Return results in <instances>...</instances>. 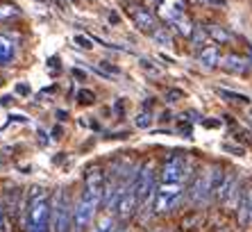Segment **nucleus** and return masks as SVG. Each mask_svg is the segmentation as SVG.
Wrapping results in <instances>:
<instances>
[{
    "label": "nucleus",
    "instance_id": "obj_29",
    "mask_svg": "<svg viewBox=\"0 0 252 232\" xmlns=\"http://www.w3.org/2000/svg\"><path fill=\"white\" fill-rule=\"evenodd\" d=\"M107 230H109V228H102V230H98V232H107Z\"/></svg>",
    "mask_w": 252,
    "mask_h": 232
},
{
    "label": "nucleus",
    "instance_id": "obj_24",
    "mask_svg": "<svg viewBox=\"0 0 252 232\" xmlns=\"http://www.w3.org/2000/svg\"><path fill=\"white\" fill-rule=\"evenodd\" d=\"M75 41H77V46L87 48V50H89V48H91V46H94V43H91V39H87V37H82V35H80V37H75Z\"/></svg>",
    "mask_w": 252,
    "mask_h": 232
},
{
    "label": "nucleus",
    "instance_id": "obj_8",
    "mask_svg": "<svg viewBox=\"0 0 252 232\" xmlns=\"http://www.w3.org/2000/svg\"><path fill=\"white\" fill-rule=\"evenodd\" d=\"M184 0H161L159 2V16L168 21V23H175L177 18L184 16Z\"/></svg>",
    "mask_w": 252,
    "mask_h": 232
},
{
    "label": "nucleus",
    "instance_id": "obj_31",
    "mask_svg": "<svg viewBox=\"0 0 252 232\" xmlns=\"http://www.w3.org/2000/svg\"><path fill=\"white\" fill-rule=\"evenodd\" d=\"M198 2H211V0H198Z\"/></svg>",
    "mask_w": 252,
    "mask_h": 232
},
{
    "label": "nucleus",
    "instance_id": "obj_27",
    "mask_svg": "<svg viewBox=\"0 0 252 232\" xmlns=\"http://www.w3.org/2000/svg\"><path fill=\"white\" fill-rule=\"evenodd\" d=\"M73 76H77V77H82V80H87V73H82L80 69H73Z\"/></svg>",
    "mask_w": 252,
    "mask_h": 232
},
{
    "label": "nucleus",
    "instance_id": "obj_14",
    "mask_svg": "<svg viewBox=\"0 0 252 232\" xmlns=\"http://www.w3.org/2000/svg\"><path fill=\"white\" fill-rule=\"evenodd\" d=\"M173 25H175V30H177V32H180L182 37H191V35H193V30H195V25L191 23V21H189L187 16L177 18V21H175Z\"/></svg>",
    "mask_w": 252,
    "mask_h": 232
},
{
    "label": "nucleus",
    "instance_id": "obj_9",
    "mask_svg": "<svg viewBox=\"0 0 252 232\" xmlns=\"http://www.w3.org/2000/svg\"><path fill=\"white\" fill-rule=\"evenodd\" d=\"M252 223V189H246L241 193V203H239V226L248 228Z\"/></svg>",
    "mask_w": 252,
    "mask_h": 232
},
{
    "label": "nucleus",
    "instance_id": "obj_5",
    "mask_svg": "<svg viewBox=\"0 0 252 232\" xmlns=\"http://www.w3.org/2000/svg\"><path fill=\"white\" fill-rule=\"evenodd\" d=\"M187 175L189 166L182 155H170L161 166V182H180L182 185V180H187Z\"/></svg>",
    "mask_w": 252,
    "mask_h": 232
},
{
    "label": "nucleus",
    "instance_id": "obj_18",
    "mask_svg": "<svg viewBox=\"0 0 252 232\" xmlns=\"http://www.w3.org/2000/svg\"><path fill=\"white\" fill-rule=\"evenodd\" d=\"M207 37H209V32L202 28H195L193 30V35H191V41H193V46H202L207 41Z\"/></svg>",
    "mask_w": 252,
    "mask_h": 232
},
{
    "label": "nucleus",
    "instance_id": "obj_15",
    "mask_svg": "<svg viewBox=\"0 0 252 232\" xmlns=\"http://www.w3.org/2000/svg\"><path fill=\"white\" fill-rule=\"evenodd\" d=\"M218 93H220L225 100H229V103H241V105H248V103H250V98H248L246 93L227 91V89H218Z\"/></svg>",
    "mask_w": 252,
    "mask_h": 232
},
{
    "label": "nucleus",
    "instance_id": "obj_21",
    "mask_svg": "<svg viewBox=\"0 0 252 232\" xmlns=\"http://www.w3.org/2000/svg\"><path fill=\"white\" fill-rule=\"evenodd\" d=\"M94 98H95L94 91H89V89H82V91L77 93V100H80L82 105H91L94 103Z\"/></svg>",
    "mask_w": 252,
    "mask_h": 232
},
{
    "label": "nucleus",
    "instance_id": "obj_16",
    "mask_svg": "<svg viewBox=\"0 0 252 232\" xmlns=\"http://www.w3.org/2000/svg\"><path fill=\"white\" fill-rule=\"evenodd\" d=\"M207 32H209V37H211V39H216L218 43H229V39H232V37H229V32H225L220 25H211Z\"/></svg>",
    "mask_w": 252,
    "mask_h": 232
},
{
    "label": "nucleus",
    "instance_id": "obj_10",
    "mask_svg": "<svg viewBox=\"0 0 252 232\" xmlns=\"http://www.w3.org/2000/svg\"><path fill=\"white\" fill-rule=\"evenodd\" d=\"M16 57V37L0 35V64H9Z\"/></svg>",
    "mask_w": 252,
    "mask_h": 232
},
{
    "label": "nucleus",
    "instance_id": "obj_11",
    "mask_svg": "<svg viewBox=\"0 0 252 232\" xmlns=\"http://www.w3.org/2000/svg\"><path fill=\"white\" fill-rule=\"evenodd\" d=\"M198 62L205 66V69H216V66L220 64V50H218L216 46L202 48V50H200V55H198Z\"/></svg>",
    "mask_w": 252,
    "mask_h": 232
},
{
    "label": "nucleus",
    "instance_id": "obj_30",
    "mask_svg": "<svg viewBox=\"0 0 252 232\" xmlns=\"http://www.w3.org/2000/svg\"><path fill=\"white\" fill-rule=\"evenodd\" d=\"M0 226H2V212H0Z\"/></svg>",
    "mask_w": 252,
    "mask_h": 232
},
{
    "label": "nucleus",
    "instance_id": "obj_19",
    "mask_svg": "<svg viewBox=\"0 0 252 232\" xmlns=\"http://www.w3.org/2000/svg\"><path fill=\"white\" fill-rule=\"evenodd\" d=\"M153 39L157 41V43H161V46H170V35L166 32V30H155L153 32Z\"/></svg>",
    "mask_w": 252,
    "mask_h": 232
},
{
    "label": "nucleus",
    "instance_id": "obj_4",
    "mask_svg": "<svg viewBox=\"0 0 252 232\" xmlns=\"http://www.w3.org/2000/svg\"><path fill=\"white\" fill-rule=\"evenodd\" d=\"M105 173L100 171V168H91L84 178V198H89L91 203L100 205L105 200Z\"/></svg>",
    "mask_w": 252,
    "mask_h": 232
},
{
    "label": "nucleus",
    "instance_id": "obj_25",
    "mask_svg": "<svg viewBox=\"0 0 252 232\" xmlns=\"http://www.w3.org/2000/svg\"><path fill=\"white\" fill-rule=\"evenodd\" d=\"M16 91H18V93H23V96H25V93H30V87H28V84H18Z\"/></svg>",
    "mask_w": 252,
    "mask_h": 232
},
{
    "label": "nucleus",
    "instance_id": "obj_20",
    "mask_svg": "<svg viewBox=\"0 0 252 232\" xmlns=\"http://www.w3.org/2000/svg\"><path fill=\"white\" fill-rule=\"evenodd\" d=\"M16 14H18V9L14 5H0V21L9 16H16Z\"/></svg>",
    "mask_w": 252,
    "mask_h": 232
},
{
    "label": "nucleus",
    "instance_id": "obj_1",
    "mask_svg": "<svg viewBox=\"0 0 252 232\" xmlns=\"http://www.w3.org/2000/svg\"><path fill=\"white\" fill-rule=\"evenodd\" d=\"M53 200L41 187H34L28 198V232H50Z\"/></svg>",
    "mask_w": 252,
    "mask_h": 232
},
{
    "label": "nucleus",
    "instance_id": "obj_2",
    "mask_svg": "<svg viewBox=\"0 0 252 232\" xmlns=\"http://www.w3.org/2000/svg\"><path fill=\"white\" fill-rule=\"evenodd\" d=\"M184 196V187L180 182H161L155 193V214H166V212H173V209L180 205Z\"/></svg>",
    "mask_w": 252,
    "mask_h": 232
},
{
    "label": "nucleus",
    "instance_id": "obj_26",
    "mask_svg": "<svg viewBox=\"0 0 252 232\" xmlns=\"http://www.w3.org/2000/svg\"><path fill=\"white\" fill-rule=\"evenodd\" d=\"M225 148H227V151H232L234 155H243V151H241V148H234V146H229V144H225Z\"/></svg>",
    "mask_w": 252,
    "mask_h": 232
},
{
    "label": "nucleus",
    "instance_id": "obj_13",
    "mask_svg": "<svg viewBox=\"0 0 252 232\" xmlns=\"http://www.w3.org/2000/svg\"><path fill=\"white\" fill-rule=\"evenodd\" d=\"M220 66H223L225 71H229V73H246L248 71V62L243 57H239V55H227V57L220 59Z\"/></svg>",
    "mask_w": 252,
    "mask_h": 232
},
{
    "label": "nucleus",
    "instance_id": "obj_17",
    "mask_svg": "<svg viewBox=\"0 0 252 232\" xmlns=\"http://www.w3.org/2000/svg\"><path fill=\"white\" fill-rule=\"evenodd\" d=\"M134 123H136V128H141V130L150 128V125H153V114H150V112H139Z\"/></svg>",
    "mask_w": 252,
    "mask_h": 232
},
{
    "label": "nucleus",
    "instance_id": "obj_3",
    "mask_svg": "<svg viewBox=\"0 0 252 232\" xmlns=\"http://www.w3.org/2000/svg\"><path fill=\"white\" fill-rule=\"evenodd\" d=\"M70 223V207L64 189H57L53 196V230L55 232H68Z\"/></svg>",
    "mask_w": 252,
    "mask_h": 232
},
{
    "label": "nucleus",
    "instance_id": "obj_7",
    "mask_svg": "<svg viewBox=\"0 0 252 232\" xmlns=\"http://www.w3.org/2000/svg\"><path fill=\"white\" fill-rule=\"evenodd\" d=\"M211 196V182H209V171L200 173L195 178L193 187H191V203L200 205V203H207Z\"/></svg>",
    "mask_w": 252,
    "mask_h": 232
},
{
    "label": "nucleus",
    "instance_id": "obj_23",
    "mask_svg": "<svg viewBox=\"0 0 252 232\" xmlns=\"http://www.w3.org/2000/svg\"><path fill=\"white\" fill-rule=\"evenodd\" d=\"M141 66H143V69H146L148 73H153V76H159V73H161V71H159L157 66L150 64V59H141Z\"/></svg>",
    "mask_w": 252,
    "mask_h": 232
},
{
    "label": "nucleus",
    "instance_id": "obj_32",
    "mask_svg": "<svg viewBox=\"0 0 252 232\" xmlns=\"http://www.w3.org/2000/svg\"><path fill=\"white\" fill-rule=\"evenodd\" d=\"M250 116H252V110H250Z\"/></svg>",
    "mask_w": 252,
    "mask_h": 232
},
{
    "label": "nucleus",
    "instance_id": "obj_12",
    "mask_svg": "<svg viewBox=\"0 0 252 232\" xmlns=\"http://www.w3.org/2000/svg\"><path fill=\"white\" fill-rule=\"evenodd\" d=\"M134 23L141 32H150L153 35L155 30H157V23H155V16L148 9H136L134 12Z\"/></svg>",
    "mask_w": 252,
    "mask_h": 232
},
{
    "label": "nucleus",
    "instance_id": "obj_28",
    "mask_svg": "<svg viewBox=\"0 0 252 232\" xmlns=\"http://www.w3.org/2000/svg\"><path fill=\"white\" fill-rule=\"evenodd\" d=\"M116 232H129V230H125V228H121V230H116Z\"/></svg>",
    "mask_w": 252,
    "mask_h": 232
},
{
    "label": "nucleus",
    "instance_id": "obj_6",
    "mask_svg": "<svg viewBox=\"0 0 252 232\" xmlns=\"http://www.w3.org/2000/svg\"><path fill=\"white\" fill-rule=\"evenodd\" d=\"M95 209H98V205L91 203L89 198H80V203H77V207L73 209V226H75V230L80 232L82 228H87L91 221H94L95 216Z\"/></svg>",
    "mask_w": 252,
    "mask_h": 232
},
{
    "label": "nucleus",
    "instance_id": "obj_22",
    "mask_svg": "<svg viewBox=\"0 0 252 232\" xmlns=\"http://www.w3.org/2000/svg\"><path fill=\"white\" fill-rule=\"evenodd\" d=\"M182 96H184V93L180 91V89H170V91L166 93V100H168V103H177V100L182 98Z\"/></svg>",
    "mask_w": 252,
    "mask_h": 232
},
{
    "label": "nucleus",
    "instance_id": "obj_33",
    "mask_svg": "<svg viewBox=\"0 0 252 232\" xmlns=\"http://www.w3.org/2000/svg\"><path fill=\"white\" fill-rule=\"evenodd\" d=\"M159 232H164V230H159Z\"/></svg>",
    "mask_w": 252,
    "mask_h": 232
}]
</instances>
